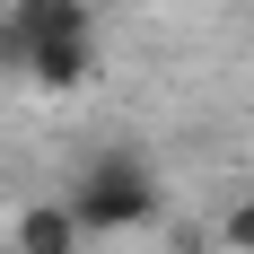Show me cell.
Listing matches in <instances>:
<instances>
[{"label": "cell", "instance_id": "6da1fadb", "mask_svg": "<svg viewBox=\"0 0 254 254\" xmlns=\"http://www.w3.org/2000/svg\"><path fill=\"white\" fill-rule=\"evenodd\" d=\"M158 167L149 158H131V149H97L88 167H79L70 184V219L79 237H131V228H158Z\"/></svg>", "mask_w": 254, "mask_h": 254}, {"label": "cell", "instance_id": "7a4b0ae2", "mask_svg": "<svg viewBox=\"0 0 254 254\" xmlns=\"http://www.w3.org/2000/svg\"><path fill=\"white\" fill-rule=\"evenodd\" d=\"M70 35H97V9L88 0H9L0 9V62L18 70L35 44H70Z\"/></svg>", "mask_w": 254, "mask_h": 254}, {"label": "cell", "instance_id": "3957f363", "mask_svg": "<svg viewBox=\"0 0 254 254\" xmlns=\"http://www.w3.org/2000/svg\"><path fill=\"white\" fill-rule=\"evenodd\" d=\"M88 70H97V35H70V44H35L18 62V79H35V88H88Z\"/></svg>", "mask_w": 254, "mask_h": 254}, {"label": "cell", "instance_id": "277c9868", "mask_svg": "<svg viewBox=\"0 0 254 254\" xmlns=\"http://www.w3.org/2000/svg\"><path fill=\"white\" fill-rule=\"evenodd\" d=\"M9 246H18V254H79L88 237H79L70 202H26V210H18V228H9Z\"/></svg>", "mask_w": 254, "mask_h": 254}, {"label": "cell", "instance_id": "5b68a950", "mask_svg": "<svg viewBox=\"0 0 254 254\" xmlns=\"http://www.w3.org/2000/svg\"><path fill=\"white\" fill-rule=\"evenodd\" d=\"M219 246H228V254H254V193L219 210Z\"/></svg>", "mask_w": 254, "mask_h": 254}, {"label": "cell", "instance_id": "8992f818", "mask_svg": "<svg viewBox=\"0 0 254 254\" xmlns=\"http://www.w3.org/2000/svg\"><path fill=\"white\" fill-rule=\"evenodd\" d=\"M0 254H18V246H0Z\"/></svg>", "mask_w": 254, "mask_h": 254}]
</instances>
